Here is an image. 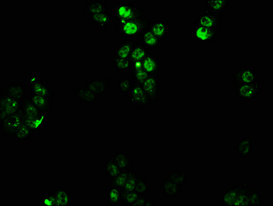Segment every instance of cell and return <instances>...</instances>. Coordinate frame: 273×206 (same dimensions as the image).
<instances>
[{
	"label": "cell",
	"instance_id": "7",
	"mask_svg": "<svg viewBox=\"0 0 273 206\" xmlns=\"http://www.w3.org/2000/svg\"><path fill=\"white\" fill-rule=\"evenodd\" d=\"M220 35V31L210 29L194 24L192 29V38L200 45H210L214 44Z\"/></svg>",
	"mask_w": 273,
	"mask_h": 206
},
{
	"label": "cell",
	"instance_id": "16",
	"mask_svg": "<svg viewBox=\"0 0 273 206\" xmlns=\"http://www.w3.org/2000/svg\"><path fill=\"white\" fill-rule=\"evenodd\" d=\"M27 96L30 101L35 104L36 107L38 109L41 113L51 115L52 112V101L53 99L50 98L42 97V96L35 95V94H30L27 92Z\"/></svg>",
	"mask_w": 273,
	"mask_h": 206
},
{
	"label": "cell",
	"instance_id": "33",
	"mask_svg": "<svg viewBox=\"0 0 273 206\" xmlns=\"http://www.w3.org/2000/svg\"><path fill=\"white\" fill-rule=\"evenodd\" d=\"M167 177L172 182L181 186V187H183L186 184L187 179H188V174L186 170H177L172 168L169 170Z\"/></svg>",
	"mask_w": 273,
	"mask_h": 206
},
{
	"label": "cell",
	"instance_id": "5",
	"mask_svg": "<svg viewBox=\"0 0 273 206\" xmlns=\"http://www.w3.org/2000/svg\"><path fill=\"white\" fill-rule=\"evenodd\" d=\"M231 79L235 88L259 82L258 72L251 66L234 67Z\"/></svg>",
	"mask_w": 273,
	"mask_h": 206
},
{
	"label": "cell",
	"instance_id": "27",
	"mask_svg": "<svg viewBox=\"0 0 273 206\" xmlns=\"http://www.w3.org/2000/svg\"><path fill=\"white\" fill-rule=\"evenodd\" d=\"M50 115L41 113L34 118H25V124L30 128L34 134L39 132L44 127Z\"/></svg>",
	"mask_w": 273,
	"mask_h": 206
},
{
	"label": "cell",
	"instance_id": "1",
	"mask_svg": "<svg viewBox=\"0 0 273 206\" xmlns=\"http://www.w3.org/2000/svg\"><path fill=\"white\" fill-rule=\"evenodd\" d=\"M26 95V89L21 83L3 85L0 90V121L22 109Z\"/></svg>",
	"mask_w": 273,
	"mask_h": 206
},
{
	"label": "cell",
	"instance_id": "42",
	"mask_svg": "<svg viewBox=\"0 0 273 206\" xmlns=\"http://www.w3.org/2000/svg\"><path fill=\"white\" fill-rule=\"evenodd\" d=\"M140 196L135 191H126L123 190V206H134Z\"/></svg>",
	"mask_w": 273,
	"mask_h": 206
},
{
	"label": "cell",
	"instance_id": "43",
	"mask_svg": "<svg viewBox=\"0 0 273 206\" xmlns=\"http://www.w3.org/2000/svg\"><path fill=\"white\" fill-rule=\"evenodd\" d=\"M156 202L152 199L149 194L141 195L134 206H155Z\"/></svg>",
	"mask_w": 273,
	"mask_h": 206
},
{
	"label": "cell",
	"instance_id": "40",
	"mask_svg": "<svg viewBox=\"0 0 273 206\" xmlns=\"http://www.w3.org/2000/svg\"><path fill=\"white\" fill-rule=\"evenodd\" d=\"M264 200L260 192L255 186H250L249 191V206H263Z\"/></svg>",
	"mask_w": 273,
	"mask_h": 206
},
{
	"label": "cell",
	"instance_id": "35",
	"mask_svg": "<svg viewBox=\"0 0 273 206\" xmlns=\"http://www.w3.org/2000/svg\"><path fill=\"white\" fill-rule=\"evenodd\" d=\"M33 136L34 134L30 130V128L24 123V125L16 133L12 140L15 143H26L28 140L33 138Z\"/></svg>",
	"mask_w": 273,
	"mask_h": 206
},
{
	"label": "cell",
	"instance_id": "28",
	"mask_svg": "<svg viewBox=\"0 0 273 206\" xmlns=\"http://www.w3.org/2000/svg\"><path fill=\"white\" fill-rule=\"evenodd\" d=\"M238 185L226 188L224 191L220 193V204L223 206H233V202L236 199L238 194Z\"/></svg>",
	"mask_w": 273,
	"mask_h": 206
},
{
	"label": "cell",
	"instance_id": "10",
	"mask_svg": "<svg viewBox=\"0 0 273 206\" xmlns=\"http://www.w3.org/2000/svg\"><path fill=\"white\" fill-rule=\"evenodd\" d=\"M195 25L210 28V29L220 31V26L222 25V17L204 8L203 13L200 14L196 18Z\"/></svg>",
	"mask_w": 273,
	"mask_h": 206
},
{
	"label": "cell",
	"instance_id": "18",
	"mask_svg": "<svg viewBox=\"0 0 273 206\" xmlns=\"http://www.w3.org/2000/svg\"><path fill=\"white\" fill-rule=\"evenodd\" d=\"M253 140L251 137L246 136L241 138L235 145V152L239 157L244 159L253 154Z\"/></svg>",
	"mask_w": 273,
	"mask_h": 206
},
{
	"label": "cell",
	"instance_id": "38",
	"mask_svg": "<svg viewBox=\"0 0 273 206\" xmlns=\"http://www.w3.org/2000/svg\"><path fill=\"white\" fill-rule=\"evenodd\" d=\"M22 110L25 118H34L41 113L27 95L23 104Z\"/></svg>",
	"mask_w": 273,
	"mask_h": 206
},
{
	"label": "cell",
	"instance_id": "11",
	"mask_svg": "<svg viewBox=\"0 0 273 206\" xmlns=\"http://www.w3.org/2000/svg\"><path fill=\"white\" fill-rule=\"evenodd\" d=\"M72 94L76 101L86 105H90L99 100V96L87 87L74 88Z\"/></svg>",
	"mask_w": 273,
	"mask_h": 206
},
{
	"label": "cell",
	"instance_id": "21",
	"mask_svg": "<svg viewBox=\"0 0 273 206\" xmlns=\"http://www.w3.org/2000/svg\"><path fill=\"white\" fill-rule=\"evenodd\" d=\"M88 19L94 23L101 31H105L107 28L111 26L112 23H113V16L110 10H108L107 11L92 16Z\"/></svg>",
	"mask_w": 273,
	"mask_h": 206
},
{
	"label": "cell",
	"instance_id": "8",
	"mask_svg": "<svg viewBox=\"0 0 273 206\" xmlns=\"http://www.w3.org/2000/svg\"><path fill=\"white\" fill-rule=\"evenodd\" d=\"M260 94V83H252L240 85L235 88L236 99L244 102H251L256 100Z\"/></svg>",
	"mask_w": 273,
	"mask_h": 206
},
{
	"label": "cell",
	"instance_id": "4",
	"mask_svg": "<svg viewBox=\"0 0 273 206\" xmlns=\"http://www.w3.org/2000/svg\"><path fill=\"white\" fill-rule=\"evenodd\" d=\"M1 136L7 140H12L18 130L25 123V117L23 110L18 111L15 114L10 115L0 121Z\"/></svg>",
	"mask_w": 273,
	"mask_h": 206
},
{
	"label": "cell",
	"instance_id": "26",
	"mask_svg": "<svg viewBox=\"0 0 273 206\" xmlns=\"http://www.w3.org/2000/svg\"><path fill=\"white\" fill-rule=\"evenodd\" d=\"M149 29L163 42L168 36L170 28L165 21H155L151 22Z\"/></svg>",
	"mask_w": 273,
	"mask_h": 206
},
{
	"label": "cell",
	"instance_id": "9",
	"mask_svg": "<svg viewBox=\"0 0 273 206\" xmlns=\"http://www.w3.org/2000/svg\"><path fill=\"white\" fill-rule=\"evenodd\" d=\"M115 83L110 81V77L101 76L93 77L87 83L86 87L95 92L100 97H103L110 89L115 87Z\"/></svg>",
	"mask_w": 273,
	"mask_h": 206
},
{
	"label": "cell",
	"instance_id": "13",
	"mask_svg": "<svg viewBox=\"0 0 273 206\" xmlns=\"http://www.w3.org/2000/svg\"><path fill=\"white\" fill-rule=\"evenodd\" d=\"M108 10V6L104 0H89L83 6L82 12L89 19L92 16Z\"/></svg>",
	"mask_w": 273,
	"mask_h": 206
},
{
	"label": "cell",
	"instance_id": "24",
	"mask_svg": "<svg viewBox=\"0 0 273 206\" xmlns=\"http://www.w3.org/2000/svg\"><path fill=\"white\" fill-rule=\"evenodd\" d=\"M162 41L158 38L154 33L149 29H146L143 33L142 37L140 38V43L143 44L148 49L156 50L160 48Z\"/></svg>",
	"mask_w": 273,
	"mask_h": 206
},
{
	"label": "cell",
	"instance_id": "36",
	"mask_svg": "<svg viewBox=\"0 0 273 206\" xmlns=\"http://www.w3.org/2000/svg\"><path fill=\"white\" fill-rule=\"evenodd\" d=\"M131 169V168L126 170H123V171H121L120 173L117 174L113 178L110 179L108 187L112 186V187L122 188L123 189L126 181H127Z\"/></svg>",
	"mask_w": 273,
	"mask_h": 206
},
{
	"label": "cell",
	"instance_id": "6",
	"mask_svg": "<svg viewBox=\"0 0 273 206\" xmlns=\"http://www.w3.org/2000/svg\"><path fill=\"white\" fill-rule=\"evenodd\" d=\"M128 98L131 105L140 110H148L154 105L151 98L141 85L133 83V88Z\"/></svg>",
	"mask_w": 273,
	"mask_h": 206
},
{
	"label": "cell",
	"instance_id": "19",
	"mask_svg": "<svg viewBox=\"0 0 273 206\" xmlns=\"http://www.w3.org/2000/svg\"><path fill=\"white\" fill-rule=\"evenodd\" d=\"M142 67L149 75L160 74L161 71V61L158 55L149 53L143 61Z\"/></svg>",
	"mask_w": 273,
	"mask_h": 206
},
{
	"label": "cell",
	"instance_id": "20",
	"mask_svg": "<svg viewBox=\"0 0 273 206\" xmlns=\"http://www.w3.org/2000/svg\"><path fill=\"white\" fill-rule=\"evenodd\" d=\"M163 194L167 198H175L181 193V186L170 180L167 177H164L160 182Z\"/></svg>",
	"mask_w": 273,
	"mask_h": 206
},
{
	"label": "cell",
	"instance_id": "34",
	"mask_svg": "<svg viewBox=\"0 0 273 206\" xmlns=\"http://www.w3.org/2000/svg\"><path fill=\"white\" fill-rule=\"evenodd\" d=\"M121 170L117 164L113 155L109 156L105 159L104 163V173L109 179L113 178L117 174L120 173Z\"/></svg>",
	"mask_w": 273,
	"mask_h": 206
},
{
	"label": "cell",
	"instance_id": "3",
	"mask_svg": "<svg viewBox=\"0 0 273 206\" xmlns=\"http://www.w3.org/2000/svg\"><path fill=\"white\" fill-rule=\"evenodd\" d=\"M110 12L115 21H131L146 17L145 10L142 7L126 2L114 5Z\"/></svg>",
	"mask_w": 273,
	"mask_h": 206
},
{
	"label": "cell",
	"instance_id": "15",
	"mask_svg": "<svg viewBox=\"0 0 273 206\" xmlns=\"http://www.w3.org/2000/svg\"><path fill=\"white\" fill-rule=\"evenodd\" d=\"M114 68L119 76H129L133 69V63L130 58H122L112 56L110 58Z\"/></svg>",
	"mask_w": 273,
	"mask_h": 206
},
{
	"label": "cell",
	"instance_id": "45",
	"mask_svg": "<svg viewBox=\"0 0 273 206\" xmlns=\"http://www.w3.org/2000/svg\"><path fill=\"white\" fill-rule=\"evenodd\" d=\"M39 79V78L37 77V76H30V77L28 78V80H27L28 81L27 82H28V85H31L37 82Z\"/></svg>",
	"mask_w": 273,
	"mask_h": 206
},
{
	"label": "cell",
	"instance_id": "17",
	"mask_svg": "<svg viewBox=\"0 0 273 206\" xmlns=\"http://www.w3.org/2000/svg\"><path fill=\"white\" fill-rule=\"evenodd\" d=\"M233 2V0H205V8L209 11L222 17L227 7Z\"/></svg>",
	"mask_w": 273,
	"mask_h": 206
},
{
	"label": "cell",
	"instance_id": "23",
	"mask_svg": "<svg viewBox=\"0 0 273 206\" xmlns=\"http://www.w3.org/2000/svg\"><path fill=\"white\" fill-rule=\"evenodd\" d=\"M250 184L247 181H244L238 185V194L233 202V206H249Z\"/></svg>",
	"mask_w": 273,
	"mask_h": 206
},
{
	"label": "cell",
	"instance_id": "30",
	"mask_svg": "<svg viewBox=\"0 0 273 206\" xmlns=\"http://www.w3.org/2000/svg\"><path fill=\"white\" fill-rule=\"evenodd\" d=\"M149 49L145 47L141 43L135 44L133 50H132L130 59L133 62V63L142 64L144 58L149 54Z\"/></svg>",
	"mask_w": 273,
	"mask_h": 206
},
{
	"label": "cell",
	"instance_id": "44",
	"mask_svg": "<svg viewBox=\"0 0 273 206\" xmlns=\"http://www.w3.org/2000/svg\"><path fill=\"white\" fill-rule=\"evenodd\" d=\"M42 205L44 206H57L56 199L52 191H48L43 197Z\"/></svg>",
	"mask_w": 273,
	"mask_h": 206
},
{
	"label": "cell",
	"instance_id": "14",
	"mask_svg": "<svg viewBox=\"0 0 273 206\" xmlns=\"http://www.w3.org/2000/svg\"><path fill=\"white\" fill-rule=\"evenodd\" d=\"M26 90L29 93L35 94V95L42 96V97L50 98L52 99L55 98V93L51 90L50 85L41 79H39L33 84L28 85Z\"/></svg>",
	"mask_w": 273,
	"mask_h": 206
},
{
	"label": "cell",
	"instance_id": "32",
	"mask_svg": "<svg viewBox=\"0 0 273 206\" xmlns=\"http://www.w3.org/2000/svg\"><path fill=\"white\" fill-rule=\"evenodd\" d=\"M113 157L121 171L130 169L133 166V160L131 154L126 152H117L113 154Z\"/></svg>",
	"mask_w": 273,
	"mask_h": 206
},
{
	"label": "cell",
	"instance_id": "37",
	"mask_svg": "<svg viewBox=\"0 0 273 206\" xmlns=\"http://www.w3.org/2000/svg\"><path fill=\"white\" fill-rule=\"evenodd\" d=\"M141 174L142 173L138 170L135 169L133 166L132 167L129 176H128L127 181H126L123 190L126 191H135Z\"/></svg>",
	"mask_w": 273,
	"mask_h": 206
},
{
	"label": "cell",
	"instance_id": "31",
	"mask_svg": "<svg viewBox=\"0 0 273 206\" xmlns=\"http://www.w3.org/2000/svg\"><path fill=\"white\" fill-rule=\"evenodd\" d=\"M135 44L126 41H121L120 44L116 46L113 52V56L122 58H130L132 50Z\"/></svg>",
	"mask_w": 273,
	"mask_h": 206
},
{
	"label": "cell",
	"instance_id": "41",
	"mask_svg": "<svg viewBox=\"0 0 273 206\" xmlns=\"http://www.w3.org/2000/svg\"><path fill=\"white\" fill-rule=\"evenodd\" d=\"M150 190H151V186L149 185V180L145 176L141 174L135 191L139 195H144L149 194Z\"/></svg>",
	"mask_w": 273,
	"mask_h": 206
},
{
	"label": "cell",
	"instance_id": "29",
	"mask_svg": "<svg viewBox=\"0 0 273 206\" xmlns=\"http://www.w3.org/2000/svg\"><path fill=\"white\" fill-rule=\"evenodd\" d=\"M149 76L143 68L142 64L134 63L133 70L128 77L131 79L134 84L142 85Z\"/></svg>",
	"mask_w": 273,
	"mask_h": 206
},
{
	"label": "cell",
	"instance_id": "39",
	"mask_svg": "<svg viewBox=\"0 0 273 206\" xmlns=\"http://www.w3.org/2000/svg\"><path fill=\"white\" fill-rule=\"evenodd\" d=\"M133 83L131 79L127 76H122L119 79L117 88H118L119 93L122 95L128 97L131 94L132 88H133Z\"/></svg>",
	"mask_w": 273,
	"mask_h": 206
},
{
	"label": "cell",
	"instance_id": "25",
	"mask_svg": "<svg viewBox=\"0 0 273 206\" xmlns=\"http://www.w3.org/2000/svg\"><path fill=\"white\" fill-rule=\"evenodd\" d=\"M55 195L57 206H70L71 193L65 187H57L51 190Z\"/></svg>",
	"mask_w": 273,
	"mask_h": 206
},
{
	"label": "cell",
	"instance_id": "12",
	"mask_svg": "<svg viewBox=\"0 0 273 206\" xmlns=\"http://www.w3.org/2000/svg\"><path fill=\"white\" fill-rule=\"evenodd\" d=\"M160 74L150 75L147 79L143 83L142 88L145 90L146 93L151 98L153 103H155L158 101L160 95Z\"/></svg>",
	"mask_w": 273,
	"mask_h": 206
},
{
	"label": "cell",
	"instance_id": "22",
	"mask_svg": "<svg viewBox=\"0 0 273 206\" xmlns=\"http://www.w3.org/2000/svg\"><path fill=\"white\" fill-rule=\"evenodd\" d=\"M108 191L105 193V198L107 200V206H118L123 205V189L122 188L108 187Z\"/></svg>",
	"mask_w": 273,
	"mask_h": 206
},
{
	"label": "cell",
	"instance_id": "2",
	"mask_svg": "<svg viewBox=\"0 0 273 206\" xmlns=\"http://www.w3.org/2000/svg\"><path fill=\"white\" fill-rule=\"evenodd\" d=\"M151 17L131 21H115V30L120 35L121 41H126L136 44L140 43L143 33L149 28Z\"/></svg>",
	"mask_w": 273,
	"mask_h": 206
}]
</instances>
